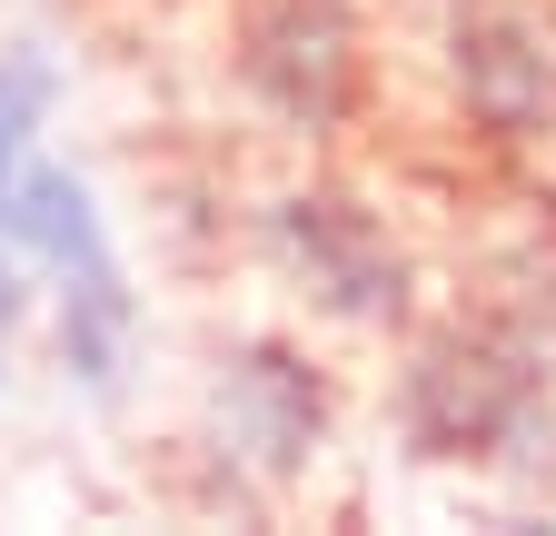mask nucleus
<instances>
[{
    "label": "nucleus",
    "instance_id": "nucleus-10",
    "mask_svg": "<svg viewBox=\"0 0 556 536\" xmlns=\"http://www.w3.org/2000/svg\"><path fill=\"white\" fill-rule=\"evenodd\" d=\"M497 487L527 507V516H556V387L527 408V427L507 437V457H497Z\"/></svg>",
    "mask_w": 556,
    "mask_h": 536
},
{
    "label": "nucleus",
    "instance_id": "nucleus-12",
    "mask_svg": "<svg viewBox=\"0 0 556 536\" xmlns=\"http://www.w3.org/2000/svg\"><path fill=\"white\" fill-rule=\"evenodd\" d=\"M378 11H428V0H378Z\"/></svg>",
    "mask_w": 556,
    "mask_h": 536
},
{
    "label": "nucleus",
    "instance_id": "nucleus-5",
    "mask_svg": "<svg viewBox=\"0 0 556 536\" xmlns=\"http://www.w3.org/2000/svg\"><path fill=\"white\" fill-rule=\"evenodd\" d=\"M338 368L289 339V328H249V339L219 348V378H208V457L229 467V487L249 497H289L308 487L328 447H338Z\"/></svg>",
    "mask_w": 556,
    "mask_h": 536
},
{
    "label": "nucleus",
    "instance_id": "nucleus-2",
    "mask_svg": "<svg viewBox=\"0 0 556 536\" xmlns=\"http://www.w3.org/2000/svg\"><path fill=\"white\" fill-rule=\"evenodd\" d=\"M219 80L258 140L308 159L348 150L388 90L378 0H219Z\"/></svg>",
    "mask_w": 556,
    "mask_h": 536
},
{
    "label": "nucleus",
    "instance_id": "nucleus-8",
    "mask_svg": "<svg viewBox=\"0 0 556 536\" xmlns=\"http://www.w3.org/2000/svg\"><path fill=\"white\" fill-rule=\"evenodd\" d=\"M0 239H11L21 258H40L50 279H60V268H90V258H119L100 189L80 169H60V159H21L11 199H0Z\"/></svg>",
    "mask_w": 556,
    "mask_h": 536
},
{
    "label": "nucleus",
    "instance_id": "nucleus-7",
    "mask_svg": "<svg viewBox=\"0 0 556 536\" xmlns=\"http://www.w3.org/2000/svg\"><path fill=\"white\" fill-rule=\"evenodd\" d=\"M50 348H60V378L110 397L129 378V348H139V289L119 258H90V268H60V308H50Z\"/></svg>",
    "mask_w": 556,
    "mask_h": 536
},
{
    "label": "nucleus",
    "instance_id": "nucleus-1",
    "mask_svg": "<svg viewBox=\"0 0 556 536\" xmlns=\"http://www.w3.org/2000/svg\"><path fill=\"white\" fill-rule=\"evenodd\" d=\"M249 248L318 328H348V339H397L428 308V248L407 239V219L368 179H348L328 159L249 199Z\"/></svg>",
    "mask_w": 556,
    "mask_h": 536
},
{
    "label": "nucleus",
    "instance_id": "nucleus-11",
    "mask_svg": "<svg viewBox=\"0 0 556 536\" xmlns=\"http://www.w3.org/2000/svg\"><path fill=\"white\" fill-rule=\"evenodd\" d=\"M21 318H30V268H21V248H0V348H11Z\"/></svg>",
    "mask_w": 556,
    "mask_h": 536
},
{
    "label": "nucleus",
    "instance_id": "nucleus-6",
    "mask_svg": "<svg viewBox=\"0 0 556 536\" xmlns=\"http://www.w3.org/2000/svg\"><path fill=\"white\" fill-rule=\"evenodd\" d=\"M457 308L497 339L536 387H556V219H517L507 239H486Z\"/></svg>",
    "mask_w": 556,
    "mask_h": 536
},
{
    "label": "nucleus",
    "instance_id": "nucleus-9",
    "mask_svg": "<svg viewBox=\"0 0 556 536\" xmlns=\"http://www.w3.org/2000/svg\"><path fill=\"white\" fill-rule=\"evenodd\" d=\"M50 110H60V60L30 50V40H11V50H0V199H11L30 140L50 129Z\"/></svg>",
    "mask_w": 556,
    "mask_h": 536
},
{
    "label": "nucleus",
    "instance_id": "nucleus-4",
    "mask_svg": "<svg viewBox=\"0 0 556 536\" xmlns=\"http://www.w3.org/2000/svg\"><path fill=\"white\" fill-rule=\"evenodd\" d=\"M536 378L486 339V328L447 298H428L397 328V368H388V437L407 467H447V477H497L507 437L536 408Z\"/></svg>",
    "mask_w": 556,
    "mask_h": 536
},
{
    "label": "nucleus",
    "instance_id": "nucleus-3",
    "mask_svg": "<svg viewBox=\"0 0 556 536\" xmlns=\"http://www.w3.org/2000/svg\"><path fill=\"white\" fill-rule=\"evenodd\" d=\"M428 90L497 179L556 169V0H428Z\"/></svg>",
    "mask_w": 556,
    "mask_h": 536
},
{
    "label": "nucleus",
    "instance_id": "nucleus-13",
    "mask_svg": "<svg viewBox=\"0 0 556 536\" xmlns=\"http://www.w3.org/2000/svg\"><path fill=\"white\" fill-rule=\"evenodd\" d=\"M0 368H11V348H0Z\"/></svg>",
    "mask_w": 556,
    "mask_h": 536
}]
</instances>
